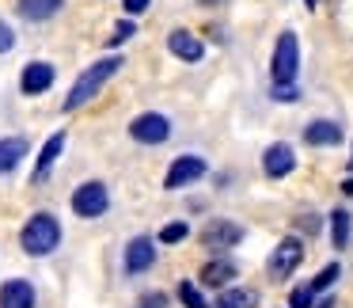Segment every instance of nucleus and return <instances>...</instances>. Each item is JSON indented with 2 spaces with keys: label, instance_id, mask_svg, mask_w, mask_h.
I'll return each mask as SVG.
<instances>
[{
  "label": "nucleus",
  "instance_id": "f257e3e1",
  "mask_svg": "<svg viewBox=\"0 0 353 308\" xmlns=\"http://www.w3.org/2000/svg\"><path fill=\"white\" fill-rule=\"evenodd\" d=\"M122 57H103V61H95L92 69H84L77 77V84H72V92H69V99H65V110H77V107H84L92 95H99V88L107 84L110 77H118L122 73Z\"/></svg>",
  "mask_w": 353,
  "mask_h": 308
},
{
  "label": "nucleus",
  "instance_id": "f03ea898",
  "mask_svg": "<svg viewBox=\"0 0 353 308\" xmlns=\"http://www.w3.org/2000/svg\"><path fill=\"white\" fill-rule=\"evenodd\" d=\"M57 244H61V221H57L54 213H34L31 221L23 224V232H19V247H23L27 255H34V259L50 255Z\"/></svg>",
  "mask_w": 353,
  "mask_h": 308
},
{
  "label": "nucleus",
  "instance_id": "7ed1b4c3",
  "mask_svg": "<svg viewBox=\"0 0 353 308\" xmlns=\"http://www.w3.org/2000/svg\"><path fill=\"white\" fill-rule=\"evenodd\" d=\"M296 73H300V46H296V35L285 31L274 46V61H270V77H274L277 88H289L296 84Z\"/></svg>",
  "mask_w": 353,
  "mask_h": 308
},
{
  "label": "nucleus",
  "instance_id": "20e7f679",
  "mask_svg": "<svg viewBox=\"0 0 353 308\" xmlns=\"http://www.w3.org/2000/svg\"><path fill=\"white\" fill-rule=\"evenodd\" d=\"M107 206H110V191H107V183H99V179H92V183H84V186L72 191V213L84 217V221L103 217Z\"/></svg>",
  "mask_w": 353,
  "mask_h": 308
},
{
  "label": "nucleus",
  "instance_id": "39448f33",
  "mask_svg": "<svg viewBox=\"0 0 353 308\" xmlns=\"http://www.w3.org/2000/svg\"><path fill=\"white\" fill-rule=\"evenodd\" d=\"M300 262H304V240H300V236H285L281 244L274 247L266 270H270V278H274V282H285V278H289Z\"/></svg>",
  "mask_w": 353,
  "mask_h": 308
},
{
  "label": "nucleus",
  "instance_id": "423d86ee",
  "mask_svg": "<svg viewBox=\"0 0 353 308\" xmlns=\"http://www.w3.org/2000/svg\"><path fill=\"white\" fill-rule=\"evenodd\" d=\"M130 137L141 141V145H163L171 137V118L168 115H156V110H145L130 122Z\"/></svg>",
  "mask_w": 353,
  "mask_h": 308
},
{
  "label": "nucleus",
  "instance_id": "0eeeda50",
  "mask_svg": "<svg viewBox=\"0 0 353 308\" xmlns=\"http://www.w3.org/2000/svg\"><path fill=\"white\" fill-rule=\"evenodd\" d=\"M205 160L201 156H175V164L168 168V175H163V186L168 191H183V186L198 183L201 175H205Z\"/></svg>",
  "mask_w": 353,
  "mask_h": 308
},
{
  "label": "nucleus",
  "instance_id": "6e6552de",
  "mask_svg": "<svg viewBox=\"0 0 353 308\" xmlns=\"http://www.w3.org/2000/svg\"><path fill=\"white\" fill-rule=\"evenodd\" d=\"M239 240H243V229H239L236 221H221V217H216V221H209L205 229H201V244L209 247V251H228V247H236Z\"/></svg>",
  "mask_w": 353,
  "mask_h": 308
},
{
  "label": "nucleus",
  "instance_id": "1a4fd4ad",
  "mask_svg": "<svg viewBox=\"0 0 353 308\" xmlns=\"http://www.w3.org/2000/svg\"><path fill=\"white\" fill-rule=\"evenodd\" d=\"M152 262H156L152 236H133L125 244V274H145V270H152Z\"/></svg>",
  "mask_w": 353,
  "mask_h": 308
},
{
  "label": "nucleus",
  "instance_id": "9d476101",
  "mask_svg": "<svg viewBox=\"0 0 353 308\" xmlns=\"http://www.w3.org/2000/svg\"><path fill=\"white\" fill-rule=\"evenodd\" d=\"M54 65L50 61H31L23 73H19V88H23V95H42L54 88Z\"/></svg>",
  "mask_w": 353,
  "mask_h": 308
},
{
  "label": "nucleus",
  "instance_id": "9b49d317",
  "mask_svg": "<svg viewBox=\"0 0 353 308\" xmlns=\"http://www.w3.org/2000/svg\"><path fill=\"white\" fill-rule=\"evenodd\" d=\"M292 168H296V156H292V145L277 141V145H270V148H266V156H262V171H266L270 179H285Z\"/></svg>",
  "mask_w": 353,
  "mask_h": 308
},
{
  "label": "nucleus",
  "instance_id": "f8f14e48",
  "mask_svg": "<svg viewBox=\"0 0 353 308\" xmlns=\"http://www.w3.org/2000/svg\"><path fill=\"white\" fill-rule=\"evenodd\" d=\"M168 50L179 57V61H201V57H205L201 39H198V35H190V31H183V27L168 35Z\"/></svg>",
  "mask_w": 353,
  "mask_h": 308
},
{
  "label": "nucleus",
  "instance_id": "ddd939ff",
  "mask_svg": "<svg viewBox=\"0 0 353 308\" xmlns=\"http://www.w3.org/2000/svg\"><path fill=\"white\" fill-rule=\"evenodd\" d=\"M0 308H34V285L23 278L4 282L0 285Z\"/></svg>",
  "mask_w": 353,
  "mask_h": 308
},
{
  "label": "nucleus",
  "instance_id": "4468645a",
  "mask_svg": "<svg viewBox=\"0 0 353 308\" xmlns=\"http://www.w3.org/2000/svg\"><path fill=\"white\" fill-rule=\"evenodd\" d=\"M198 278H201V285H209V289H228L232 278H236V262L232 259H213V262L201 267Z\"/></svg>",
  "mask_w": 353,
  "mask_h": 308
},
{
  "label": "nucleus",
  "instance_id": "2eb2a0df",
  "mask_svg": "<svg viewBox=\"0 0 353 308\" xmlns=\"http://www.w3.org/2000/svg\"><path fill=\"white\" fill-rule=\"evenodd\" d=\"M304 141H307V145H315V148L338 145V141H342V126L330 122V118H319V122H312V126L304 130Z\"/></svg>",
  "mask_w": 353,
  "mask_h": 308
},
{
  "label": "nucleus",
  "instance_id": "dca6fc26",
  "mask_svg": "<svg viewBox=\"0 0 353 308\" xmlns=\"http://www.w3.org/2000/svg\"><path fill=\"white\" fill-rule=\"evenodd\" d=\"M65 141H69V137H65V130H61V133H54V137H50L46 145H42L39 164H34V183H42V179H46V171L54 168V160L65 153Z\"/></svg>",
  "mask_w": 353,
  "mask_h": 308
},
{
  "label": "nucleus",
  "instance_id": "f3484780",
  "mask_svg": "<svg viewBox=\"0 0 353 308\" xmlns=\"http://www.w3.org/2000/svg\"><path fill=\"white\" fill-rule=\"evenodd\" d=\"M213 308H259V293L243 289V285H228V289L216 293V305Z\"/></svg>",
  "mask_w": 353,
  "mask_h": 308
},
{
  "label": "nucleus",
  "instance_id": "a211bd4d",
  "mask_svg": "<svg viewBox=\"0 0 353 308\" xmlns=\"http://www.w3.org/2000/svg\"><path fill=\"white\" fill-rule=\"evenodd\" d=\"M27 153H31V145H27V137H4V141H0V175L16 168V164L23 160Z\"/></svg>",
  "mask_w": 353,
  "mask_h": 308
},
{
  "label": "nucleus",
  "instance_id": "6ab92c4d",
  "mask_svg": "<svg viewBox=\"0 0 353 308\" xmlns=\"http://www.w3.org/2000/svg\"><path fill=\"white\" fill-rule=\"evenodd\" d=\"M61 4H65V0H19L16 8H19V16H23V19L39 23V19L57 16V12H61Z\"/></svg>",
  "mask_w": 353,
  "mask_h": 308
},
{
  "label": "nucleus",
  "instance_id": "aec40b11",
  "mask_svg": "<svg viewBox=\"0 0 353 308\" xmlns=\"http://www.w3.org/2000/svg\"><path fill=\"white\" fill-rule=\"evenodd\" d=\"M350 232H353V217L345 213V209H334V213H330V244H334L338 251L350 244Z\"/></svg>",
  "mask_w": 353,
  "mask_h": 308
},
{
  "label": "nucleus",
  "instance_id": "412c9836",
  "mask_svg": "<svg viewBox=\"0 0 353 308\" xmlns=\"http://www.w3.org/2000/svg\"><path fill=\"white\" fill-rule=\"evenodd\" d=\"M338 278H342V267H338V262H327V267H323V270H319V274H315L307 285H312L315 297H319V293H323V289H330V285H334Z\"/></svg>",
  "mask_w": 353,
  "mask_h": 308
},
{
  "label": "nucleus",
  "instance_id": "4be33fe9",
  "mask_svg": "<svg viewBox=\"0 0 353 308\" xmlns=\"http://www.w3.org/2000/svg\"><path fill=\"white\" fill-rule=\"evenodd\" d=\"M179 300H183V308H209V300L201 297L194 282H179Z\"/></svg>",
  "mask_w": 353,
  "mask_h": 308
},
{
  "label": "nucleus",
  "instance_id": "5701e85b",
  "mask_svg": "<svg viewBox=\"0 0 353 308\" xmlns=\"http://www.w3.org/2000/svg\"><path fill=\"white\" fill-rule=\"evenodd\" d=\"M186 236H190V224L186 221H171L160 229V244H183Z\"/></svg>",
  "mask_w": 353,
  "mask_h": 308
},
{
  "label": "nucleus",
  "instance_id": "b1692460",
  "mask_svg": "<svg viewBox=\"0 0 353 308\" xmlns=\"http://www.w3.org/2000/svg\"><path fill=\"white\" fill-rule=\"evenodd\" d=\"M289 308H315V289L312 285H296L289 293Z\"/></svg>",
  "mask_w": 353,
  "mask_h": 308
},
{
  "label": "nucleus",
  "instance_id": "393cba45",
  "mask_svg": "<svg viewBox=\"0 0 353 308\" xmlns=\"http://www.w3.org/2000/svg\"><path fill=\"white\" fill-rule=\"evenodd\" d=\"M133 35H137V27H133V19H122V23L114 27V35H110V46H122V42H130Z\"/></svg>",
  "mask_w": 353,
  "mask_h": 308
},
{
  "label": "nucleus",
  "instance_id": "a878e982",
  "mask_svg": "<svg viewBox=\"0 0 353 308\" xmlns=\"http://www.w3.org/2000/svg\"><path fill=\"white\" fill-rule=\"evenodd\" d=\"M319 224H323V221H319L315 213H300V217H296V229L304 232V236H315V232H319Z\"/></svg>",
  "mask_w": 353,
  "mask_h": 308
},
{
  "label": "nucleus",
  "instance_id": "bb28decb",
  "mask_svg": "<svg viewBox=\"0 0 353 308\" xmlns=\"http://www.w3.org/2000/svg\"><path fill=\"white\" fill-rule=\"evenodd\" d=\"M12 50H16V31L0 19V54H12Z\"/></svg>",
  "mask_w": 353,
  "mask_h": 308
},
{
  "label": "nucleus",
  "instance_id": "cd10ccee",
  "mask_svg": "<svg viewBox=\"0 0 353 308\" xmlns=\"http://www.w3.org/2000/svg\"><path fill=\"white\" fill-rule=\"evenodd\" d=\"M137 308H168V293H145V297L137 300Z\"/></svg>",
  "mask_w": 353,
  "mask_h": 308
},
{
  "label": "nucleus",
  "instance_id": "c85d7f7f",
  "mask_svg": "<svg viewBox=\"0 0 353 308\" xmlns=\"http://www.w3.org/2000/svg\"><path fill=\"white\" fill-rule=\"evenodd\" d=\"M274 99H277V103H292V99H300V92H296L292 84H289V88H277V84H274Z\"/></svg>",
  "mask_w": 353,
  "mask_h": 308
},
{
  "label": "nucleus",
  "instance_id": "c756f323",
  "mask_svg": "<svg viewBox=\"0 0 353 308\" xmlns=\"http://www.w3.org/2000/svg\"><path fill=\"white\" fill-rule=\"evenodd\" d=\"M145 8H148V0H125V12H130V16H141Z\"/></svg>",
  "mask_w": 353,
  "mask_h": 308
},
{
  "label": "nucleus",
  "instance_id": "7c9ffc66",
  "mask_svg": "<svg viewBox=\"0 0 353 308\" xmlns=\"http://www.w3.org/2000/svg\"><path fill=\"white\" fill-rule=\"evenodd\" d=\"M315 308H334V297H323V300H315Z\"/></svg>",
  "mask_w": 353,
  "mask_h": 308
},
{
  "label": "nucleus",
  "instance_id": "2f4dec72",
  "mask_svg": "<svg viewBox=\"0 0 353 308\" xmlns=\"http://www.w3.org/2000/svg\"><path fill=\"white\" fill-rule=\"evenodd\" d=\"M304 4H307V8H315V4H319V0H304Z\"/></svg>",
  "mask_w": 353,
  "mask_h": 308
},
{
  "label": "nucleus",
  "instance_id": "473e14b6",
  "mask_svg": "<svg viewBox=\"0 0 353 308\" xmlns=\"http://www.w3.org/2000/svg\"><path fill=\"white\" fill-rule=\"evenodd\" d=\"M198 4H216V0H198Z\"/></svg>",
  "mask_w": 353,
  "mask_h": 308
}]
</instances>
